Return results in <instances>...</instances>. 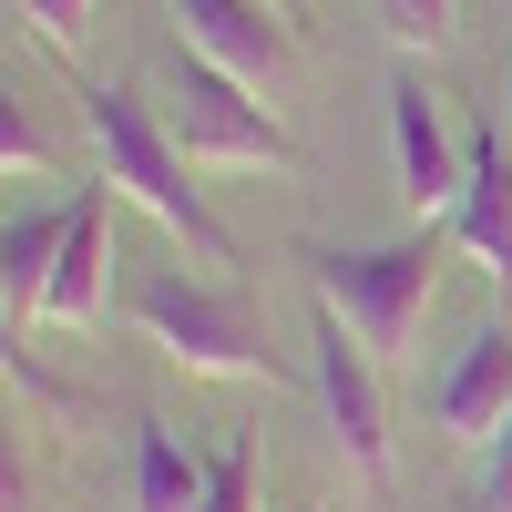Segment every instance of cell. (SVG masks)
Here are the masks:
<instances>
[{"label":"cell","instance_id":"6da1fadb","mask_svg":"<svg viewBox=\"0 0 512 512\" xmlns=\"http://www.w3.org/2000/svg\"><path fill=\"white\" fill-rule=\"evenodd\" d=\"M82 123H93V154H103V185L123 205H144L164 236H185L205 267H236V236L226 216L205 205V185L185 175V144L164 134V113L144 93H123V82H82Z\"/></svg>","mask_w":512,"mask_h":512},{"label":"cell","instance_id":"7a4b0ae2","mask_svg":"<svg viewBox=\"0 0 512 512\" xmlns=\"http://www.w3.org/2000/svg\"><path fill=\"white\" fill-rule=\"evenodd\" d=\"M441 246H451L441 226H420L400 246H359V256L318 246L308 287H318V308H338L359 328V349L390 369V359H410V338H420V318H431V297H441Z\"/></svg>","mask_w":512,"mask_h":512},{"label":"cell","instance_id":"3957f363","mask_svg":"<svg viewBox=\"0 0 512 512\" xmlns=\"http://www.w3.org/2000/svg\"><path fill=\"white\" fill-rule=\"evenodd\" d=\"M134 328H144L175 369H195V379H277L267 328H256V297H246V287L144 277V287H134Z\"/></svg>","mask_w":512,"mask_h":512},{"label":"cell","instance_id":"277c9868","mask_svg":"<svg viewBox=\"0 0 512 512\" xmlns=\"http://www.w3.org/2000/svg\"><path fill=\"white\" fill-rule=\"evenodd\" d=\"M164 134L185 144V164H297V134L256 103V82L216 72L205 52H164Z\"/></svg>","mask_w":512,"mask_h":512},{"label":"cell","instance_id":"5b68a950","mask_svg":"<svg viewBox=\"0 0 512 512\" xmlns=\"http://www.w3.org/2000/svg\"><path fill=\"white\" fill-rule=\"evenodd\" d=\"M308 379H318V410H328L338 451L359 461V482L390 492V390H379V359L359 349V328L338 308H318V328H308Z\"/></svg>","mask_w":512,"mask_h":512},{"label":"cell","instance_id":"8992f818","mask_svg":"<svg viewBox=\"0 0 512 512\" xmlns=\"http://www.w3.org/2000/svg\"><path fill=\"white\" fill-rule=\"evenodd\" d=\"M175 11V41L185 52H205L216 72H236V82H277L297 72V21L277 11V0H164Z\"/></svg>","mask_w":512,"mask_h":512},{"label":"cell","instance_id":"52a82bcc","mask_svg":"<svg viewBox=\"0 0 512 512\" xmlns=\"http://www.w3.org/2000/svg\"><path fill=\"white\" fill-rule=\"evenodd\" d=\"M390 154H400V195L420 226H451L461 205V175H472V144H451V123L431 103L420 72H390Z\"/></svg>","mask_w":512,"mask_h":512},{"label":"cell","instance_id":"ba28073f","mask_svg":"<svg viewBox=\"0 0 512 512\" xmlns=\"http://www.w3.org/2000/svg\"><path fill=\"white\" fill-rule=\"evenodd\" d=\"M431 420H441L461 451H492L512 431V318H482L472 349L431 379Z\"/></svg>","mask_w":512,"mask_h":512},{"label":"cell","instance_id":"9c48e42d","mask_svg":"<svg viewBox=\"0 0 512 512\" xmlns=\"http://www.w3.org/2000/svg\"><path fill=\"white\" fill-rule=\"evenodd\" d=\"M103 297H113V185H72V236L41 297V328H103Z\"/></svg>","mask_w":512,"mask_h":512},{"label":"cell","instance_id":"30bf717a","mask_svg":"<svg viewBox=\"0 0 512 512\" xmlns=\"http://www.w3.org/2000/svg\"><path fill=\"white\" fill-rule=\"evenodd\" d=\"M461 256H482L492 287L512 297V154L492 123H472V175H461V205H451V226H441Z\"/></svg>","mask_w":512,"mask_h":512},{"label":"cell","instance_id":"8fae6325","mask_svg":"<svg viewBox=\"0 0 512 512\" xmlns=\"http://www.w3.org/2000/svg\"><path fill=\"white\" fill-rule=\"evenodd\" d=\"M62 236H72V195L41 205V216H11V226H0V297H11V338L41 328V297H52Z\"/></svg>","mask_w":512,"mask_h":512},{"label":"cell","instance_id":"7c38bea8","mask_svg":"<svg viewBox=\"0 0 512 512\" xmlns=\"http://www.w3.org/2000/svg\"><path fill=\"white\" fill-rule=\"evenodd\" d=\"M134 512H205V461L164 420H134Z\"/></svg>","mask_w":512,"mask_h":512},{"label":"cell","instance_id":"4fadbf2b","mask_svg":"<svg viewBox=\"0 0 512 512\" xmlns=\"http://www.w3.org/2000/svg\"><path fill=\"white\" fill-rule=\"evenodd\" d=\"M379 21H390L400 52H451L461 41V0H379Z\"/></svg>","mask_w":512,"mask_h":512},{"label":"cell","instance_id":"5bb4252c","mask_svg":"<svg viewBox=\"0 0 512 512\" xmlns=\"http://www.w3.org/2000/svg\"><path fill=\"white\" fill-rule=\"evenodd\" d=\"M205 512H256V451L246 441H226L205 461Z\"/></svg>","mask_w":512,"mask_h":512},{"label":"cell","instance_id":"9a60e30c","mask_svg":"<svg viewBox=\"0 0 512 512\" xmlns=\"http://www.w3.org/2000/svg\"><path fill=\"white\" fill-rule=\"evenodd\" d=\"M11 21H31V41L72 52V41H82V21H93V0H11Z\"/></svg>","mask_w":512,"mask_h":512},{"label":"cell","instance_id":"2e32d148","mask_svg":"<svg viewBox=\"0 0 512 512\" xmlns=\"http://www.w3.org/2000/svg\"><path fill=\"white\" fill-rule=\"evenodd\" d=\"M472 512H512V431L482 451V472H472Z\"/></svg>","mask_w":512,"mask_h":512},{"label":"cell","instance_id":"e0dca14e","mask_svg":"<svg viewBox=\"0 0 512 512\" xmlns=\"http://www.w3.org/2000/svg\"><path fill=\"white\" fill-rule=\"evenodd\" d=\"M0 164H11V175H52V144L21 123V103H11V123H0Z\"/></svg>","mask_w":512,"mask_h":512},{"label":"cell","instance_id":"ac0fdd59","mask_svg":"<svg viewBox=\"0 0 512 512\" xmlns=\"http://www.w3.org/2000/svg\"><path fill=\"white\" fill-rule=\"evenodd\" d=\"M277 11H287V21H297V0H277Z\"/></svg>","mask_w":512,"mask_h":512}]
</instances>
